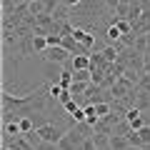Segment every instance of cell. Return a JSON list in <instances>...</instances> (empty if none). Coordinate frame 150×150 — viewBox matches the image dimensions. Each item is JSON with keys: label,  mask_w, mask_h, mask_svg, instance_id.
<instances>
[{"label": "cell", "mask_w": 150, "mask_h": 150, "mask_svg": "<svg viewBox=\"0 0 150 150\" xmlns=\"http://www.w3.org/2000/svg\"><path fill=\"white\" fill-rule=\"evenodd\" d=\"M128 150H143V148H135V145H130V148Z\"/></svg>", "instance_id": "22"}, {"label": "cell", "mask_w": 150, "mask_h": 150, "mask_svg": "<svg viewBox=\"0 0 150 150\" xmlns=\"http://www.w3.org/2000/svg\"><path fill=\"white\" fill-rule=\"evenodd\" d=\"M63 110L68 112V115H73V112L78 110V103H75V98H73V100H70V103H65V105H63Z\"/></svg>", "instance_id": "18"}, {"label": "cell", "mask_w": 150, "mask_h": 150, "mask_svg": "<svg viewBox=\"0 0 150 150\" xmlns=\"http://www.w3.org/2000/svg\"><path fill=\"white\" fill-rule=\"evenodd\" d=\"M112 23L118 25V30L123 33V38H125V35H133V23H130V20H125V18H115Z\"/></svg>", "instance_id": "9"}, {"label": "cell", "mask_w": 150, "mask_h": 150, "mask_svg": "<svg viewBox=\"0 0 150 150\" xmlns=\"http://www.w3.org/2000/svg\"><path fill=\"white\" fill-rule=\"evenodd\" d=\"M33 3H38V0H28V5H33Z\"/></svg>", "instance_id": "23"}, {"label": "cell", "mask_w": 150, "mask_h": 150, "mask_svg": "<svg viewBox=\"0 0 150 150\" xmlns=\"http://www.w3.org/2000/svg\"><path fill=\"white\" fill-rule=\"evenodd\" d=\"M43 75L48 78V80L58 83V80H60V75H63V70H60L58 63H45V65H43Z\"/></svg>", "instance_id": "5"}, {"label": "cell", "mask_w": 150, "mask_h": 150, "mask_svg": "<svg viewBox=\"0 0 150 150\" xmlns=\"http://www.w3.org/2000/svg\"><path fill=\"white\" fill-rule=\"evenodd\" d=\"M35 150H58V145H55V143H45V140H40V145H38Z\"/></svg>", "instance_id": "19"}, {"label": "cell", "mask_w": 150, "mask_h": 150, "mask_svg": "<svg viewBox=\"0 0 150 150\" xmlns=\"http://www.w3.org/2000/svg\"><path fill=\"white\" fill-rule=\"evenodd\" d=\"M70 35H73L75 40H78V43L85 48V50H90L93 45H95V35H90L85 28H73V33H70Z\"/></svg>", "instance_id": "3"}, {"label": "cell", "mask_w": 150, "mask_h": 150, "mask_svg": "<svg viewBox=\"0 0 150 150\" xmlns=\"http://www.w3.org/2000/svg\"><path fill=\"white\" fill-rule=\"evenodd\" d=\"M118 5H120V0H105V8L110 13H115V8H118Z\"/></svg>", "instance_id": "20"}, {"label": "cell", "mask_w": 150, "mask_h": 150, "mask_svg": "<svg viewBox=\"0 0 150 150\" xmlns=\"http://www.w3.org/2000/svg\"><path fill=\"white\" fill-rule=\"evenodd\" d=\"M18 125H20V133H23V135H28V133H33V130H35V123H33L30 115H23V118L18 120Z\"/></svg>", "instance_id": "10"}, {"label": "cell", "mask_w": 150, "mask_h": 150, "mask_svg": "<svg viewBox=\"0 0 150 150\" xmlns=\"http://www.w3.org/2000/svg\"><path fill=\"white\" fill-rule=\"evenodd\" d=\"M133 93V80L130 78H118V80L112 83V95H118V98H125Z\"/></svg>", "instance_id": "4"}, {"label": "cell", "mask_w": 150, "mask_h": 150, "mask_svg": "<svg viewBox=\"0 0 150 150\" xmlns=\"http://www.w3.org/2000/svg\"><path fill=\"white\" fill-rule=\"evenodd\" d=\"M33 50H35V53L48 50V38L45 35H33Z\"/></svg>", "instance_id": "11"}, {"label": "cell", "mask_w": 150, "mask_h": 150, "mask_svg": "<svg viewBox=\"0 0 150 150\" xmlns=\"http://www.w3.org/2000/svg\"><path fill=\"white\" fill-rule=\"evenodd\" d=\"M108 148L110 150H128L130 143H128L125 135H110V145H108Z\"/></svg>", "instance_id": "6"}, {"label": "cell", "mask_w": 150, "mask_h": 150, "mask_svg": "<svg viewBox=\"0 0 150 150\" xmlns=\"http://www.w3.org/2000/svg\"><path fill=\"white\" fill-rule=\"evenodd\" d=\"M63 3L70 8V10H73V8H78V5H83V0H63Z\"/></svg>", "instance_id": "21"}, {"label": "cell", "mask_w": 150, "mask_h": 150, "mask_svg": "<svg viewBox=\"0 0 150 150\" xmlns=\"http://www.w3.org/2000/svg\"><path fill=\"white\" fill-rule=\"evenodd\" d=\"M125 138H128V143H130V145H135V148H143V138H140L138 130H130Z\"/></svg>", "instance_id": "13"}, {"label": "cell", "mask_w": 150, "mask_h": 150, "mask_svg": "<svg viewBox=\"0 0 150 150\" xmlns=\"http://www.w3.org/2000/svg\"><path fill=\"white\" fill-rule=\"evenodd\" d=\"M95 105V110H98V118H108L110 115V105L108 103H93Z\"/></svg>", "instance_id": "14"}, {"label": "cell", "mask_w": 150, "mask_h": 150, "mask_svg": "<svg viewBox=\"0 0 150 150\" xmlns=\"http://www.w3.org/2000/svg\"><path fill=\"white\" fill-rule=\"evenodd\" d=\"M103 55H105V60H108V63H112V60L118 58V48H115V45H108Z\"/></svg>", "instance_id": "15"}, {"label": "cell", "mask_w": 150, "mask_h": 150, "mask_svg": "<svg viewBox=\"0 0 150 150\" xmlns=\"http://www.w3.org/2000/svg\"><path fill=\"white\" fill-rule=\"evenodd\" d=\"M88 85H90V83H78V80H75L73 85H70V93H73V98H78V95H85Z\"/></svg>", "instance_id": "12"}, {"label": "cell", "mask_w": 150, "mask_h": 150, "mask_svg": "<svg viewBox=\"0 0 150 150\" xmlns=\"http://www.w3.org/2000/svg\"><path fill=\"white\" fill-rule=\"evenodd\" d=\"M43 60L45 63H58V65H65L68 60H73V55H70L68 48H63V45H50L48 50H43Z\"/></svg>", "instance_id": "1"}, {"label": "cell", "mask_w": 150, "mask_h": 150, "mask_svg": "<svg viewBox=\"0 0 150 150\" xmlns=\"http://www.w3.org/2000/svg\"><path fill=\"white\" fill-rule=\"evenodd\" d=\"M35 130H38V135H40V140L55 143V145H58L60 140H63V135L68 133V130H63L60 125H53V123H45V125H40V128H35Z\"/></svg>", "instance_id": "2"}, {"label": "cell", "mask_w": 150, "mask_h": 150, "mask_svg": "<svg viewBox=\"0 0 150 150\" xmlns=\"http://www.w3.org/2000/svg\"><path fill=\"white\" fill-rule=\"evenodd\" d=\"M120 3H130V0H120Z\"/></svg>", "instance_id": "25"}, {"label": "cell", "mask_w": 150, "mask_h": 150, "mask_svg": "<svg viewBox=\"0 0 150 150\" xmlns=\"http://www.w3.org/2000/svg\"><path fill=\"white\" fill-rule=\"evenodd\" d=\"M90 55H73V70H90Z\"/></svg>", "instance_id": "7"}, {"label": "cell", "mask_w": 150, "mask_h": 150, "mask_svg": "<svg viewBox=\"0 0 150 150\" xmlns=\"http://www.w3.org/2000/svg\"><path fill=\"white\" fill-rule=\"evenodd\" d=\"M120 38H123V33H120V30H118V25L112 23V25L105 30V43H108V45H115Z\"/></svg>", "instance_id": "8"}, {"label": "cell", "mask_w": 150, "mask_h": 150, "mask_svg": "<svg viewBox=\"0 0 150 150\" xmlns=\"http://www.w3.org/2000/svg\"><path fill=\"white\" fill-rule=\"evenodd\" d=\"M3 103H5V108H8V105H13L10 95H8L5 90H3ZM23 103H28V98H18V100H15V105H23Z\"/></svg>", "instance_id": "16"}, {"label": "cell", "mask_w": 150, "mask_h": 150, "mask_svg": "<svg viewBox=\"0 0 150 150\" xmlns=\"http://www.w3.org/2000/svg\"><path fill=\"white\" fill-rule=\"evenodd\" d=\"M143 150H150V145H143Z\"/></svg>", "instance_id": "24"}, {"label": "cell", "mask_w": 150, "mask_h": 150, "mask_svg": "<svg viewBox=\"0 0 150 150\" xmlns=\"http://www.w3.org/2000/svg\"><path fill=\"white\" fill-rule=\"evenodd\" d=\"M138 133H140V138H143V145H150V125H143Z\"/></svg>", "instance_id": "17"}]
</instances>
